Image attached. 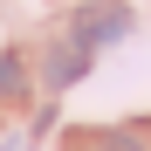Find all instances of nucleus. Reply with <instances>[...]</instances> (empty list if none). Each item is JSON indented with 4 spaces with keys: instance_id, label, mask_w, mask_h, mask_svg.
<instances>
[{
    "instance_id": "1",
    "label": "nucleus",
    "mask_w": 151,
    "mask_h": 151,
    "mask_svg": "<svg viewBox=\"0 0 151 151\" xmlns=\"http://www.w3.org/2000/svg\"><path fill=\"white\" fill-rule=\"evenodd\" d=\"M124 35H131V7H117V0H96V7L76 14V48H103Z\"/></svg>"
},
{
    "instance_id": "2",
    "label": "nucleus",
    "mask_w": 151,
    "mask_h": 151,
    "mask_svg": "<svg viewBox=\"0 0 151 151\" xmlns=\"http://www.w3.org/2000/svg\"><path fill=\"white\" fill-rule=\"evenodd\" d=\"M83 69H89V55H83V48H55V55H48V83L62 89V83H76Z\"/></svg>"
},
{
    "instance_id": "3",
    "label": "nucleus",
    "mask_w": 151,
    "mask_h": 151,
    "mask_svg": "<svg viewBox=\"0 0 151 151\" xmlns=\"http://www.w3.org/2000/svg\"><path fill=\"white\" fill-rule=\"evenodd\" d=\"M0 96H21V62L0 55Z\"/></svg>"
},
{
    "instance_id": "4",
    "label": "nucleus",
    "mask_w": 151,
    "mask_h": 151,
    "mask_svg": "<svg viewBox=\"0 0 151 151\" xmlns=\"http://www.w3.org/2000/svg\"><path fill=\"white\" fill-rule=\"evenodd\" d=\"M96 151H144V144H137V137H103Z\"/></svg>"
},
{
    "instance_id": "5",
    "label": "nucleus",
    "mask_w": 151,
    "mask_h": 151,
    "mask_svg": "<svg viewBox=\"0 0 151 151\" xmlns=\"http://www.w3.org/2000/svg\"><path fill=\"white\" fill-rule=\"evenodd\" d=\"M7 151H21V144H7Z\"/></svg>"
}]
</instances>
